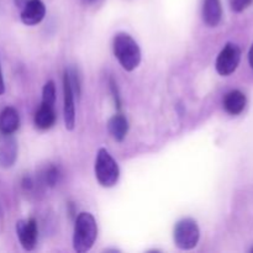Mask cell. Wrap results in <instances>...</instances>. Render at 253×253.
Masks as SVG:
<instances>
[{
    "label": "cell",
    "instance_id": "6da1fadb",
    "mask_svg": "<svg viewBox=\"0 0 253 253\" xmlns=\"http://www.w3.org/2000/svg\"><path fill=\"white\" fill-rule=\"evenodd\" d=\"M98 236V225L90 212H81L77 216L73 232V249L78 253L90 251Z\"/></svg>",
    "mask_w": 253,
    "mask_h": 253
},
{
    "label": "cell",
    "instance_id": "7a4b0ae2",
    "mask_svg": "<svg viewBox=\"0 0 253 253\" xmlns=\"http://www.w3.org/2000/svg\"><path fill=\"white\" fill-rule=\"evenodd\" d=\"M114 54L125 71L132 72L141 63V49L128 34L120 32L114 37Z\"/></svg>",
    "mask_w": 253,
    "mask_h": 253
},
{
    "label": "cell",
    "instance_id": "3957f363",
    "mask_svg": "<svg viewBox=\"0 0 253 253\" xmlns=\"http://www.w3.org/2000/svg\"><path fill=\"white\" fill-rule=\"evenodd\" d=\"M94 172L98 183L104 188H111L116 185L120 178L118 163L105 148H100L98 151Z\"/></svg>",
    "mask_w": 253,
    "mask_h": 253
},
{
    "label": "cell",
    "instance_id": "277c9868",
    "mask_svg": "<svg viewBox=\"0 0 253 253\" xmlns=\"http://www.w3.org/2000/svg\"><path fill=\"white\" fill-rule=\"evenodd\" d=\"M200 239V230L197 221L190 217H184L175 224L173 231L174 245L179 250L189 251L197 247Z\"/></svg>",
    "mask_w": 253,
    "mask_h": 253
},
{
    "label": "cell",
    "instance_id": "5b68a950",
    "mask_svg": "<svg viewBox=\"0 0 253 253\" xmlns=\"http://www.w3.org/2000/svg\"><path fill=\"white\" fill-rule=\"evenodd\" d=\"M240 61H241V49L237 44L229 42L225 44L216 58L215 67H216L217 73L222 77L230 76L236 71Z\"/></svg>",
    "mask_w": 253,
    "mask_h": 253
},
{
    "label": "cell",
    "instance_id": "8992f818",
    "mask_svg": "<svg viewBox=\"0 0 253 253\" xmlns=\"http://www.w3.org/2000/svg\"><path fill=\"white\" fill-rule=\"evenodd\" d=\"M74 90L69 81L68 71L63 77V115L67 130L72 131L76 126V106H74Z\"/></svg>",
    "mask_w": 253,
    "mask_h": 253
},
{
    "label": "cell",
    "instance_id": "52a82bcc",
    "mask_svg": "<svg viewBox=\"0 0 253 253\" xmlns=\"http://www.w3.org/2000/svg\"><path fill=\"white\" fill-rule=\"evenodd\" d=\"M37 222L35 219L20 220L16 222V235L25 251L35 250L37 244Z\"/></svg>",
    "mask_w": 253,
    "mask_h": 253
},
{
    "label": "cell",
    "instance_id": "ba28073f",
    "mask_svg": "<svg viewBox=\"0 0 253 253\" xmlns=\"http://www.w3.org/2000/svg\"><path fill=\"white\" fill-rule=\"evenodd\" d=\"M46 15V6L42 0H26L22 5L21 21L27 26H35L43 20Z\"/></svg>",
    "mask_w": 253,
    "mask_h": 253
},
{
    "label": "cell",
    "instance_id": "9c48e42d",
    "mask_svg": "<svg viewBox=\"0 0 253 253\" xmlns=\"http://www.w3.org/2000/svg\"><path fill=\"white\" fill-rule=\"evenodd\" d=\"M17 158V142L12 135L0 133V167L10 168Z\"/></svg>",
    "mask_w": 253,
    "mask_h": 253
},
{
    "label": "cell",
    "instance_id": "30bf717a",
    "mask_svg": "<svg viewBox=\"0 0 253 253\" xmlns=\"http://www.w3.org/2000/svg\"><path fill=\"white\" fill-rule=\"evenodd\" d=\"M224 109L227 114L230 115H240L242 111L245 110L247 104V98L241 90H231L225 95L224 101Z\"/></svg>",
    "mask_w": 253,
    "mask_h": 253
},
{
    "label": "cell",
    "instance_id": "8fae6325",
    "mask_svg": "<svg viewBox=\"0 0 253 253\" xmlns=\"http://www.w3.org/2000/svg\"><path fill=\"white\" fill-rule=\"evenodd\" d=\"M222 17V7L220 0H204L203 20L209 27H216Z\"/></svg>",
    "mask_w": 253,
    "mask_h": 253
},
{
    "label": "cell",
    "instance_id": "7c38bea8",
    "mask_svg": "<svg viewBox=\"0 0 253 253\" xmlns=\"http://www.w3.org/2000/svg\"><path fill=\"white\" fill-rule=\"evenodd\" d=\"M20 126V116L16 109L6 106L0 113V133L12 135Z\"/></svg>",
    "mask_w": 253,
    "mask_h": 253
},
{
    "label": "cell",
    "instance_id": "4fadbf2b",
    "mask_svg": "<svg viewBox=\"0 0 253 253\" xmlns=\"http://www.w3.org/2000/svg\"><path fill=\"white\" fill-rule=\"evenodd\" d=\"M108 131L111 137L118 142H123L128 132V121L123 114L111 116L108 121Z\"/></svg>",
    "mask_w": 253,
    "mask_h": 253
},
{
    "label": "cell",
    "instance_id": "5bb4252c",
    "mask_svg": "<svg viewBox=\"0 0 253 253\" xmlns=\"http://www.w3.org/2000/svg\"><path fill=\"white\" fill-rule=\"evenodd\" d=\"M35 126L40 130H48L56 123V111L52 105L42 104L40 105L39 110L36 111L34 118Z\"/></svg>",
    "mask_w": 253,
    "mask_h": 253
},
{
    "label": "cell",
    "instance_id": "9a60e30c",
    "mask_svg": "<svg viewBox=\"0 0 253 253\" xmlns=\"http://www.w3.org/2000/svg\"><path fill=\"white\" fill-rule=\"evenodd\" d=\"M42 177H43L44 184L48 185V187H56L61 179V170L56 166H49L43 172Z\"/></svg>",
    "mask_w": 253,
    "mask_h": 253
},
{
    "label": "cell",
    "instance_id": "2e32d148",
    "mask_svg": "<svg viewBox=\"0 0 253 253\" xmlns=\"http://www.w3.org/2000/svg\"><path fill=\"white\" fill-rule=\"evenodd\" d=\"M54 101H56V85L53 81H48L42 89V104L53 106Z\"/></svg>",
    "mask_w": 253,
    "mask_h": 253
},
{
    "label": "cell",
    "instance_id": "e0dca14e",
    "mask_svg": "<svg viewBox=\"0 0 253 253\" xmlns=\"http://www.w3.org/2000/svg\"><path fill=\"white\" fill-rule=\"evenodd\" d=\"M253 2V0H230V6L235 12H242Z\"/></svg>",
    "mask_w": 253,
    "mask_h": 253
},
{
    "label": "cell",
    "instance_id": "ac0fdd59",
    "mask_svg": "<svg viewBox=\"0 0 253 253\" xmlns=\"http://www.w3.org/2000/svg\"><path fill=\"white\" fill-rule=\"evenodd\" d=\"M110 89L111 93H113L114 100H115V105L116 108L120 109L121 108V100H120V95H119V90H118V84L115 83L114 79H110Z\"/></svg>",
    "mask_w": 253,
    "mask_h": 253
},
{
    "label": "cell",
    "instance_id": "d6986e66",
    "mask_svg": "<svg viewBox=\"0 0 253 253\" xmlns=\"http://www.w3.org/2000/svg\"><path fill=\"white\" fill-rule=\"evenodd\" d=\"M5 91V83H4V77H2L1 66H0V95H2Z\"/></svg>",
    "mask_w": 253,
    "mask_h": 253
},
{
    "label": "cell",
    "instance_id": "ffe728a7",
    "mask_svg": "<svg viewBox=\"0 0 253 253\" xmlns=\"http://www.w3.org/2000/svg\"><path fill=\"white\" fill-rule=\"evenodd\" d=\"M249 62H250V66H251V68L253 69V43L249 52Z\"/></svg>",
    "mask_w": 253,
    "mask_h": 253
},
{
    "label": "cell",
    "instance_id": "44dd1931",
    "mask_svg": "<svg viewBox=\"0 0 253 253\" xmlns=\"http://www.w3.org/2000/svg\"><path fill=\"white\" fill-rule=\"evenodd\" d=\"M83 1V4L85 5H93V4H96L98 1H100V0H82Z\"/></svg>",
    "mask_w": 253,
    "mask_h": 253
},
{
    "label": "cell",
    "instance_id": "7402d4cb",
    "mask_svg": "<svg viewBox=\"0 0 253 253\" xmlns=\"http://www.w3.org/2000/svg\"><path fill=\"white\" fill-rule=\"evenodd\" d=\"M25 2H26V0H15V5L19 7H22V5H24Z\"/></svg>",
    "mask_w": 253,
    "mask_h": 253
},
{
    "label": "cell",
    "instance_id": "603a6c76",
    "mask_svg": "<svg viewBox=\"0 0 253 253\" xmlns=\"http://www.w3.org/2000/svg\"><path fill=\"white\" fill-rule=\"evenodd\" d=\"M251 252H253V249H252V250H251Z\"/></svg>",
    "mask_w": 253,
    "mask_h": 253
}]
</instances>
